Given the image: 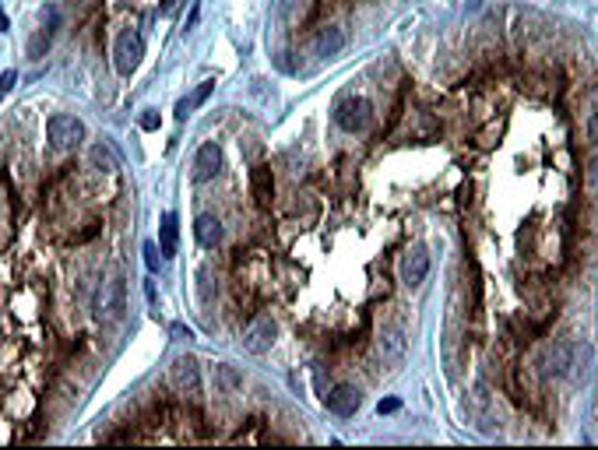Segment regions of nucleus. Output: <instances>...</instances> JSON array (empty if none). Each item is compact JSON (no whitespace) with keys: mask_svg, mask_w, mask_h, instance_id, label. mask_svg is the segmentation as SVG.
I'll return each instance as SVG.
<instances>
[{"mask_svg":"<svg viewBox=\"0 0 598 450\" xmlns=\"http://www.w3.org/2000/svg\"><path fill=\"white\" fill-rule=\"evenodd\" d=\"M46 138L53 151H71L85 141V124L78 117H67V112H53L46 124Z\"/></svg>","mask_w":598,"mask_h":450,"instance_id":"f257e3e1","label":"nucleus"},{"mask_svg":"<svg viewBox=\"0 0 598 450\" xmlns=\"http://www.w3.org/2000/svg\"><path fill=\"white\" fill-rule=\"evenodd\" d=\"M369 120H373V106H369L366 99H359V95H349V99H342V102L335 106V124H338L342 131H349V134L366 131Z\"/></svg>","mask_w":598,"mask_h":450,"instance_id":"f03ea898","label":"nucleus"},{"mask_svg":"<svg viewBox=\"0 0 598 450\" xmlns=\"http://www.w3.org/2000/svg\"><path fill=\"white\" fill-rule=\"evenodd\" d=\"M141 56H144V39H141V32H138V28L120 32V39H117V46H113V67H117L120 74H134L138 64H141Z\"/></svg>","mask_w":598,"mask_h":450,"instance_id":"7ed1b4c3","label":"nucleus"},{"mask_svg":"<svg viewBox=\"0 0 598 450\" xmlns=\"http://www.w3.org/2000/svg\"><path fill=\"white\" fill-rule=\"evenodd\" d=\"M169 376H173V387L187 398H197L201 390V369H197V359L194 356H176L173 366H169Z\"/></svg>","mask_w":598,"mask_h":450,"instance_id":"20e7f679","label":"nucleus"},{"mask_svg":"<svg viewBox=\"0 0 598 450\" xmlns=\"http://www.w3.org/2000/svg\"><path fill=\"white\" fill-rule=\"evenodd\" d=\"M275 334H279L275 320H271V317H257V320L250 324L247 338H243V345H247V352H254V356H264V352H267L271 345H275Z\"/></svg>","mask_w":598,"mask_h":450,"instance_id":"39448f33","label":"nucleus"},{"mask_svg":"<svg viewBox=\"0 0 598 450\" xmlns=\"http://www.w3.org/2000/svg\"><path fill=\"white\" fill-rule=\"evenodd\" d=\"M219 169H222V151H219V144H215V141L201 144L197 155H194V180H197V183H208V180L219 176Z\"/></svg>","mask_w":598,"mask_h":450,"instance_id":"423d86ee","label":"nucleus"},{"mask_svg":"<svg viewBox=\"0 0 598 450\" xmlns=\"http://www.w3.org/2000/svg\"><path fill=\"white\" fill-rule=\"evenodd\" d=\"M324 405H328V412H335V415H352L359 408V390L352 383H338V387H331L328 394H324Z\"/></svg>","mask_w":598,"mask_h":450,"instance_id":"0eeeda50","label":"nucleus"},{"mask_svg":"<svg viewBox=\"0 0 598 450\" xmlns=\"http://www.w3.org/2000/svg\"><path fill=\"white\" fill-rule=\"evenodd\" d=\"M426 274H429V257H426L422 250L405 253V260H401V281H405V285H408V289L422 285Z\"/></svg>","mask_w":598,"mask_h":450,"instance_id":"6e6552de","label":"nucleus"},{"mask_svg":"<svg viewBox=\"0 0 598 450\" xmlns=\"http://www.w3.org/2000/svg\"><path fill=\"white\" fill-rule=\"evenodd\" d=\"M99 313L106 320H120L124 317V281L120 278H113L110 285H106V292L99 299Z\"/></svg>","mask_w":598,"mask_h":450,"instance_id":"1a4fd4ad","label":"nucleus"},{"mask_svg":"<svg viewBox=\"0 0 598 450\" xmlns=\"http://www.w3.org/2000/svg\"><path fill=\"white\" fill-rule=\"evenodd\" d=\"M313 49H317V56H324V60H328V56H338L345 49V32L338 25H324L317 42H313Z\"/></svg>","mask_w":598,"mask_h":450,"instance_id":"9d476101","label":"nucleus"},{"mask_svg":"<svg viewBox=\"0 0 598 450\" xmlns=\"http://www.w3.org/2000/svg\"><path fill=\"white\" fill-rule=\"evenodd\" d=\"M250 190H254V201L260 208L271 204V194H275V176H271V165H257L250 173Z\"/></svg>","mask_w":598,"mask_h":450,"instance_id":"9b49d317","label":"nucleus"},{"mask_svg":"<svg viewBox=\"0 0 598 450\" xmlns=\"http://www.w3.org/2000/svg\"><path fill=\"white\" fill-rule=\"evenodd\" d=\"M176 247H180V222L173 211L162 215V229H158V250L162 257H176Z\"/></svg>","mask_w":598,"mask_h":450,"instance_id":"f8f14e48","label":"nucleus"},{"mask_svg":"<svg viewBox=\"0 0 598 450\" xmlns=\"http://www.w3.org/2000/svg\"><path fill=\"white\" fill-rule=\"evenodd\" d=\"M194 236H197V243L201 247H219V240H222V222L215 218V215H197V222H194Z\"/></svg>","mask_w":598,"mask_h":450,"instance_id":"ddd939ff","label":"nucleus"},{"mask_svg":"<svg viewBox=\"0 0 598 450\" xmlns=\"http://www.w3.org/2000/svg\"><path fill=\"white\" fill-rule=\"evenodd\" d=\"M53 25H57V11L49 15V25H42L35 35H32V42H28V56H46V49H49V42H53Z\"/></svg>","mask_w":598,"mask_h":450,"instance_id":"4468645a","label":"nucleus"},{"mask_svg":"<svg viewBox=\"0 0 598 450\" xmlns=\"http://www.w3.org/2000/svg\"><path fill=\"white\" fill-rule=\"evenodd\" d=\"M570 356H574V349H570V342H560V345H553L549 349V356H546V369L549 373H567V366H570Z\"/></svg>","mask_w":598,"mask_h":450,"instance_id":"2eb2a0df","label":"nucleus"},{"mask_svg":"<svg viewBox=\"0 0 598 450\" xmlns=\"http://www.w3.org/2000/svg\"><path fill=\"white\" fill-rule=\"evenodd\" d=\"M211 92H215V81H201V85L194 88V95H190V99H183V102L176 106V117H180V120H187L190 112H194V109H197V106H201V102L211 95Z\"/></svg>","mask_w":598,"mask_h":450,"instance_id":"dca6fc26","label":"nucleus"},{"mask_svg":"<svg viewBox=\"0 0 598 450\" xmlns=\"http://www.w3.org/2000/svg\"><path fill=\"white\" fill-rule=\"evenodd\" d=\"M92 158H95V165H102V169H106V173H110V169H117V162H113L110 148H102V144H99V148L92 151Z\"/></svg>","mask_w":598,"mask_h":450,"instance_id":"f3484780","label":"nucleus"},{"mask_svg":"<svg viewBox=\"0 0 598 450\" xmlns=\"http://www.w3.org/2000/svg\"><path fill=\"white\" fill-rule=\"evenodd\" d=\"M15 81H18V71H4V74H0V99H8V95H11Z\"/></svg>","mask_w":598,"mask_h":450,"instance_id":"a211bd4d","label":"nucleus"},{"mask_svg":"<svg viewBox=\"0 0 598 450\" xmlns=\"http://www.w3.org/2000/svg\"><path fill=\"white\" fill-rule=\"evenodd\" d=\"M141 131H158V112L155 109H144L141 112Z\"/></svg>","mask_w":598,"mask_h":450,"instance_id":"6ab92c4d","label":"nucleus"},{"mask_svg":"<svg viewBox=\"0 0 598 450\" xmlns=\"http://www.w3.org/2000/svg\"><path fill=\"white\" fill-rule=\"evenodd\" d=\"M158 253H162V250H158L155 243H144V264H148V271L158 267Z\"/></svg>","mask_w":598,"mask_h":450,"instance_id":"aec40b11","label":"nucleus"},{"mask_svg":"<svg viewBox=\"0 0 598 450\" xmlns=\"http://www.w3.org/2000/svg\"><path fill=\"white\" fill-rule=\"evenodd\" d=\"M219 376H222V383H226L229 390H236V387H240V376H236L229 366H219Z\"/></svg>","mask_w":598,"mask_h":450,"instance_id":"412c9836","label":"nucleus"},{"mask_svg":"<svg viewBox=\"0 0 598 450\" xmlns=\"http://www.w3.org/2000/svg\"><path fill=\"white\" fill-rule=\"evenodd\" d=\"M398 408H401V401H398V398H384V401L376 405V412H380V415H391V412H398Z\"/></svg>","mask_w":598,"mask_h":450,"instance_id":"4be33fe9","label":"nucleus"},{"mask_svg":"<svg viewBox=\"0 0 598 450\" xmlns=\"http://www.w3.org/2000/svg\"><path fill=\"white\" fill-rule=\"evenodd\" d=\"M588 138H591V144L598 148V109L591 112V120H588Z\"/></svg>","mask_w":598,"mask_h":450,"instance_id":"5701e85b","label":"nucleus"},{"mask_svg":"<svg viewBox=\"0 0 598 450\" xmlns=\"http://www.w3.org/2000/svg\"><path fill=\"white\" fill-rule=\"evenodd\" d=\"M176 8H180V0H162V8H158V11H162V15H173Z\"/></svg>","mask_w":598,"mask_h":450,"instance_id":"b1692460","label":"nucleus"},{"mask_svg":"<svg viewBox=\"0 0 598 450\" xmlns=\"http://www.w3.org/2000/svg\"><path fill=\"white\" fill-rule=\"evenodd\" d=\"M588 183H591V187H598V155H595V162H591V173H588Z\"/></svg>","mask_w":598,"mask_h":450,"instance_id":"393cba45","label":"nucleus"},{"mask_svg":"<svg viewBox=\"0 0 598 450\" xmlns=\"http://www.w3.org/2000/svg\"><path fill=\"white\" fill-rule=\"evenodd\" d=\"M0 32H8V15H4V8H0Z\"/></svg>","mask_w":598,"mask_h":450,"instance_id":"a878e982","label":"nucleus"}]
</instances>
